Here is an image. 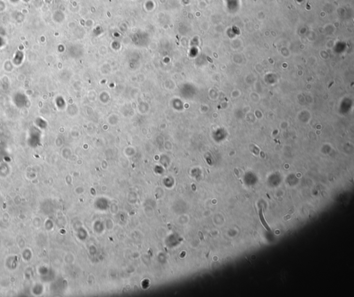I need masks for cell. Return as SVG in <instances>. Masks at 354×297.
I'll use <instances>...</instances> for the list:
<instances>
[{
    "mask_svg": "<svg viewBox=\"0 0 354 297\" xmlns=\"http://www.w3.org/2000/svg\"><path fill=\"white\" fill-rule=\"evenodd\" d=\"M259 219H260V221H261V224H262V225H263V226H264V227H265V228H266V229H267V230H270V229H269V225H268V224H267V223H266V220H264V215H263V211H262V209H261V208H260V209H259Z\"/></svg>",
    "mask_w": 354,
    "mask_h": 297,
    "instance_id": "6da1fadb",
    "label": "cell"
}]
</instances>
